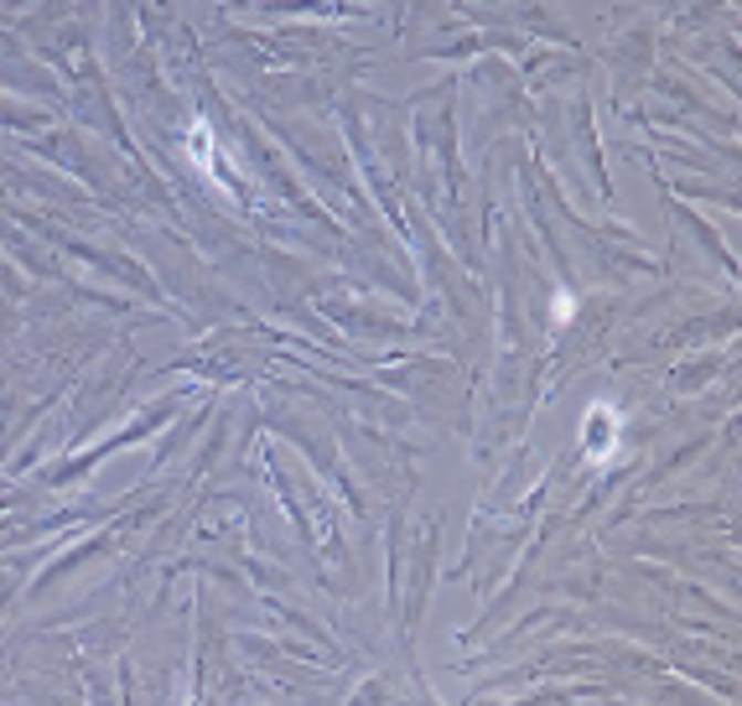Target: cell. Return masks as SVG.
Here are the masks:
<instances>
[{"instance_id": "1", "label": "cell", "mask_w": 742, "mask_h": 706, "mask_svg": "<svg viewBox=\"0 0 742 706\" xmlns=\"http://www.w3.org/2000/svg\"><path fill=\"white\" fill-rule=\"evenodd\" d=\"M613 431H618V415H613L607 400H597L587 415V431H582V442H587L592 457H607V452H613Z\"/></svg>"}, {"instance_id": "2", "label": "cell", "mask_w": 742, "mask_h": 706, "mask_svg": "<svg viewBox=\"0 0 742 706\" xmlns=\"http://www.w3.org/2000/svg\"><path fill=\"white\" fill-rule=\"evenodd\" d=\"M551 312H556V323H566V317L576 312V302H572V296H556V307H551Z\"/></svg>"}]
</instances>
